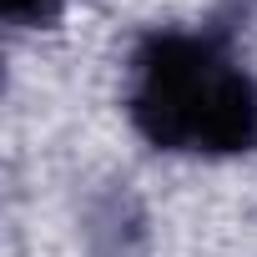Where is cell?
<instances>
[{"instance_id": "6da1fadb", "label": "cell", "mask_w": 257, "mask_h": 257, "mask_svg": "<svg viewBox=\"0 0 257 257\" xmlns=\"http://www.w3.org/2000/svg\"><path fill=\"white\" fill-rule=\"evenodd\" d=\"M126 111L137 132L182 157L257 147V76L222 31H152L132 51Z\"/></svg>"}, {"instance_id": "7a4b0ae2", "label": "cell", "mask_w": 257, "mask_h": 257, "mask_svg": "<svg viewBox=\"0 0 257 257\" xmlns=\"http://www.w3.org/2000/svg\"><path fill=\"white\" fill-rule=\"evenodd\" d=\"M61 6L66 0H0V16H6L11 26H51L56 16H61Z\"/></svg>"}]
</instances>
